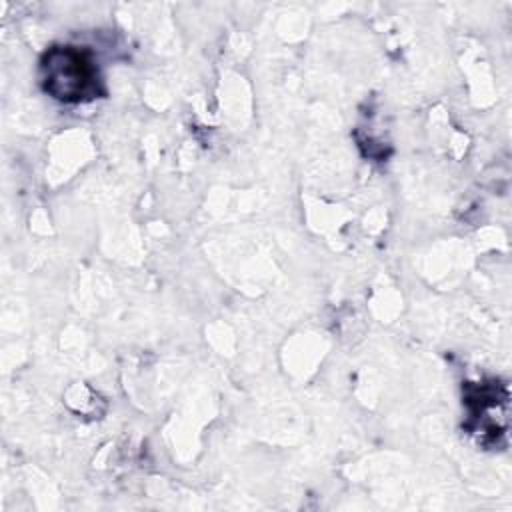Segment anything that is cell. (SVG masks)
<instances>
[{"label":"cell","instance_id":"cell-1","mask_svg":"<svg viewBox=\"0 0 512 512\" xmlns=\"http://www.w3.org/2000/svg\"><path fill=\"white\" fill-rule=\"evenodd\" d=\"M42 90L58 102L80 104L104 94L94 54L84 46H50L38 64Z\"/></svg>","mask_w":512,"mask_h":512},{"label":"cell","instance_id":"cell-2","mask_svg":"<svg viewBox=\"0 0 512 512\" xmlns=\"http://www.w3.org/2000/svg\"><path fill=\"white\" fill-rule=\"evenodd\" d=\"M464 406L468 412L466 428L480 442H496L506 432L508 422V390L496 380H482L466 386Z\"/></svg>","mask_w":512,"mask_h":512}]
</instances>
